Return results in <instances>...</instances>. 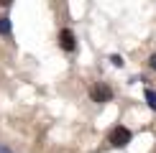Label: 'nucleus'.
Listing matches in <instances>:
<instances>
[{
  "label": "nucleus",
  "instance_id": "nucleus-1",
  "mask_svg": "<svg viewBox=\"0 0 156 153\" xmlns=\"http://www.w3.org/2000/svg\"><path fill=\"white\" fill-rule=\"evenodd\" d=\"M131 140H133V133L128 130V127L118 125V127H113V130H110V143H113L115 148H126Z\"/></svg>",
  "mask_w": 156,
  "mask_h": 153
},
{
  "label": "nucleus",
  "instance_id": "nucleus-2",
  "mask_svg": "<svg viewBox=\"0 0 156 153\" xmlns=\"http://www.w3.org/2000/svg\"><path fill=\"white\" fill-rule=\"evenodd\" d=\"M90 97H92V102H110L113 100V89L108 84H95L90 89Z\"/></svg>",
  "mask_w": 156,
  "mask_h": 153
},
{
  "label": "nucleus",
  "instance_id": "nucleus-3",
  "mask_svg": "<svg viewBox=\"0 0 156 153\" xmlns=\"http://www.w3.org/2000/svg\"><path fill=\"white\" fill-rule=\"evenodd\" d=\"M59 43H62V49H64V51H74L77 38H74V33H72L69 28H64L62 33H59Z\"/></svg>",
  "mask_w": 156,
  "mask_h": 153
},
{
  "label": "nucleus",
  "instance_id": "nucleus-4",
  "mask_svg": "<svg viewBox=\"0 0 156 153\" xmlns=\"http://www.w3.org/2000/svg\"><path fill=\"white\" fill-rule=\"evenodd\" d=\"M10 31H13L10 18H8V15H3V18H0V36H10Z\"/></svg>",
  "mask_w": 156,
  "mask_h": 153
},
{
  "label": "nucleus",
  "instance_id": "nucleus-5",
  "mask_svg": "<svg viewBox=\"0 0 156 153\" xmlns=\"http://www.w3.org/2000/svg\"><path fill=\"white\" fill-rule=\"evenodd\" d=\"M144 97H146V102H148V107H151V110L156 112V89H146Z\"/></svg>",
  "mask_w": 156,
  "mask_h": 153
},
{
  "label": "nucleus",
  "instance_id": "nucleus-6",
  "mask_svg": "<svg viewBox=\"0 0 156 153\" xmlns=\"http://www.w3.org/2000/svg\"><path fill=\"white\" fill-rule=\"evenodd\" d=\"M110 61H113L115 66H123V56H118V54H115V56H110Z\"/></svg>",
  "mask_w": 156,
  "mask_h": 153
},
{
  "label": "nucleus",
  "instance_id": "nucleus-7",
  "mask_svg": "<svg viewBox=\"0 0 156 153\" xmlns=\"http://www.w3.org/2000/svg\"><path fill=\"white\" fill-rule=\"evenodd\" d=\"M148 66H151V69H154V72H156V54L151 56V59H148Z\"/></svg>",
  "mask_w": 156,
  "mask_h": 153
},
{
  "label": "nucleus",
  "instance_id": "nucleus-8",
  "mask_svg": "<svg viewBox=\"0 0 156 153\" xmlns=\"http://www.w3.org/2000/svg\"><path fill=\"white\" fill-rule=\"evenodd\" d=\"M0 5H3V8H8V5H13V0H0Z\"/></svg>",
  "mask_w": 156,
  "mask_h": 153
},
{
  "label": "nucleus",
  "instance_id": "nucleus-9",
  "mask_svg": "<svg viewBox=\"0 0 156 153\" xmlns=\"http://www.w3.org/2000/svg\"><path fill=\"white\" fill-rule=\"evenodd\" d=\"M0 153H13V151L8 148V145H0Z\"/></svg>",
  "mask_w": 156,
  "mask_h": 153
}]
</instances>
